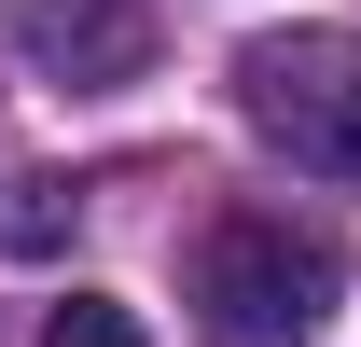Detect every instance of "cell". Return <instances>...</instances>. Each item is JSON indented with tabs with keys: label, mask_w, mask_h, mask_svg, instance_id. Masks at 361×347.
<instances>
[{
	"label": "cell",
	"mask_w": 361,
	"mask_h": 347,
	"mask_svg": "<svg viewBox=\"0 0 361 347\" xmlns=\"http://www.w3.org/2000/svg\"><path fill=\"white\" fill-rule=\"evenodd\" d=\"M348 292V264L319 222H278V209H236L209 222V250H195V334L209 347H306Z\"/></svg>",
	"instance_id": "cell-1"
},
{
	"label": "cell",
	"mask_w": 361,
	"mask_h": 347,
	"mask_svg": "<svg viewBox=\"0 0 361 347\" xmlns=\"http://www.w3.org/2000/svg\"><path fill=\"white\" fill-rule=\"evenodd\" d=\"M236 111L319 181H361V28H264L236 56Z\"/></svg>",
	"instance_id": "cell-2"
},
{
	"label": "cell",
	"mask_w": 361,
	"mask_h": 347,
	"mask_svg": "<svg viewBox=\"0 0 361 347\" xmlns=\"http://www.w3.org/2000/svg\"><path fill=\"white\" fill-rule=\"evenodd\" d=\"M14 56L56 97H111V84L153 70V14L139 0H14Z\"/></svg>",
	"instance_id": "cell-3"
},
{
	"label": "cell",
	"mask_w": 361,
	"mask_h": 347,
	"mask_svg": "<svg viewBox=\"0 0 361 347\" xmlns=\"http://www.w3.org/2000/svg\"><path fill=\"white\" fill-rule=\"evenodd\" d=\"M42 347H153V334H139V305H111V292H70V305L42 319Z\"/></svg>",
	"instance_id": "cell-4"
}]
</instances>
